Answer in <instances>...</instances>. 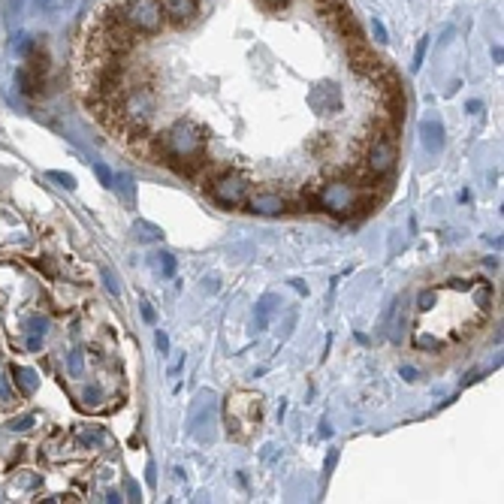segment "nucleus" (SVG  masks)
Instances as JSON below:
<instances>
[{
	"label": "nucleus",
	"instance_id": "1",
	"mask_svg": "<svg viewBox=\"0 0 504 504\" xmlns=\"http://www.w3.org/2000/svg\"><path fill=\"white\" fill-rule=\"evenodd\" d=\"M154 163L170 166L181 179H194L205 170V130L194 121H175L166 133L154 136Z\"/></svg>",
	"mask_w": 504,
	"mask_h": 504
},
{
	"label": "nucleus",
	"instance_id": "2",
	"mask_svg": "<svg viewBox=\"0 0 504 504\" xmlns=\"http://www.w3.org/2000/svg\"><path fill=\"white\" fill-rule=\"evenodd\" d=\"M360 194H363V185H356L354 179H330L326 185H320L311 194V205H314V211H326V215L345 220L356 215Z\"/></svg>",
	"mask_w": 504,
	"mask_h": 504
},
{
	"label": "nucleus",
	"instance_id": "3",
	"mask_svg": "<svg viewBox=\"0 0 504 504\" xmlns=\"http://www.w3.org/2000/svg\"><path fill=\"white\" fill-rule=\"evenodd\" d=\"M109 12L115 15L133 36H154L166 25L160 0H118L115 6H109Z\"/></svg>",
	"mask_w": 504,
	"mask_h": 504
},
{
	"label": "nucleus",
	"instance_id": "4",
	"mask_svg": "<svg viewBox=\"0 0 504 504\" xmlns=\"http://www.w3.org/2000/svg\"><path fill=\"white\" fill-rule=\"evenodd\" d=\"M224 420H227V432L236 441H248L257 432L260 420H263V402L254 393H233L224 404Z\"/></svg>",
	"mask_w": 504,
	"mask_h": 504
},
{
	"label": "nucleus",
	"instance_id": "5",
	"mask_svg": "<svg viewBox=\"0 0 504 504\" xmlns=\"http://www.w3.org/2000/svg\"><path fill=\"white\" fill-rule=\"evenodd\" d=\"M251 181L239 170H220L205 181V194L211 196V203H218L220 209H239L248 200Z\"/></svg>",
	"mask_w": 504,
	"mask_h": 504
},
{
	"label": "nucleus",
	"instance_id": "6",
	"mask_svg": "<svg viewBox=\"0 0 504 504\" xmlns=\"http://www.w3.org/2000/svg\"><path fill=\"white\" fill-rule=\"evenodd\" d=\"M396 160H399V148H396V139L387 136L384 130H375L371 139L365 142V154H363V166L365 172L375 181L389 179L396 172Z\"/></svg>",
	"mask_w": 504,
	"mask_h": 504
},
{
	"label": "nucleus",
	"instance_id": "7",
	"mask_svg": "<svg viewBox=\"0 0 504 504\" xmlns=\"http://www.w3.org/2000/svg\"><path fill=\"white\" fill-rule=\"evenodd\" d=\"M245 209L251 215H260V218H278L290 209V200L275 187H257V190H248Z\"/></svg>",
	"mask_w": 504,
	"mask_h": 504
},
{
	"label": "nucleus",
	"instance_id": "8",
	"mask_svg": "<svg viewBox=\"0 0 504 504\" xmlns=\"http://www.w3.org/2000/svg\"><path fill=\"white\" fill-rule=\"evenodd\" d=\"M320 12L326 15V21L335 27V34L347 43H363V30H360V21L354 19V12L347 10L341 0H332V3L320 6Z\"/></svg>",
	"mask_w": 504,
	"mask_h": 504
},
{
	"label": "nucleus",
	"instance_id": "9",
	"mask_svg": "<svg viewBox=\"0 0 504 504\" xmlns=\"http://www.w3.org/2000/svg\"><path fill=\"white\" fill-rule=\"evenodd\" d=\"M347 58H350V67H354L356 73L369 76L371 82H378V79H380V73L387 70V67H384V60H380V58L375 55V51H371L369 45H365V43H350Z\"/></svg>",
	"mask_w": 504,
	"mask_h": 504
},
{
	"label": "nucleus",
	"instance_id": "10",
	"mask_svg": "<svg viewBox=\"0 0 504 504\" xmlns=\"http://www.w3.org/2000/svg\"><path fill=\"white\" fill-rule=\"evenodd\" d=\"M160 6H163L166 21H172L175 27L190 25L200 12V0H160Z\"/></svg>",
	"mask_w": 504,
	"mask_h": 504
},
{
	"label": "nucleus",
	"instance_id": "11",
	"mask_svg": "<svg viewBox=\"0 0 504 504\" xmlns=\"http://www.w3.org/2000/svg\"><path fill=\"white\" fill-rule=\"evenodd\" d=\"M444 124H441L438 118H423L420 121V142H423V148L429 151V154H438V151H444Z\"/></svg>",
	"mask_w": 504,
	"mask_h": 504
},
{
	"label": "nucleus",
	"instance_id": "12",
	"mask_svg": "<svg viewBox=\"0 0 504 504\" xmlns=\"http://www.w3.org/2000/svg\"><path fill=\"white\" fill-rule=\"evenodd\" d=\"M109 187L121 196V203H124L127 209H136V185H133V175H127V172L112 175V185H109Z\"/></svg>",
	"mask_w": 504,
	"mask_h": 504
},
{
	"label": "nucleus",
	"instance_id": "13",
	"mask_svg": "<svg viewBox=\"0 0 504 504\" xmlns=\"http://www.w3.org/2000/svg\"><path fill=\"white\" fill-rule=\"evenodd\" d=\"M133 236H136V242H142V245H154V242L163 239V230H160L157 224H151V220H136Z\"/></svg>",
	"mask_w": 504,
	"mask_h": 504
},
{
	"label": "nucleus",
	"instance_id": "14",
	"mask_svg": "<svg viewBox=\"0 0 504 504\" xmlns=\"http://www.w3.org/2000/svg\"><path fill=\"white\" fill-rule=\"evenodd\" d=\"M12 378H15V384L21 387V393L25 396H30L36 387H40V378H36V371H30V369H12Z\"/></svg>",
	"mask_w": 504,
	"mask_h": 504
},
{
	"label": "nucleus",
	"instance_id": "15",
	"mask_svg": "<svg viewBox=\"0 0 504 504\" xmlns=\"http://www.w3.org/2000/svg\"><path fill=\"white\" fill-rule=\"evenodd\" d=\"M471 293H474L477 308L486 314V311L492 308V284H490V281H483V284H471Z\"/></svg>",
	"mask_w": 504,
	"mask_h": 504
},
{
	"label": "nucleus",
	"instance_id": "16",
	"mask_svg": "<svg viewBox=\"0 0 504 504\" xmlns=\"http://www.w3.org/2000/svg\"><path fill=\"white\" fill-rule=\"evenodd\" d=\"M272 302H275V296H263V299H260V308H257V330H266V323H269Z\"/></svg>",
	"mask_w": 504,
	"mask_h": 504
},
{
	"label": "nucleus",
	"instance_id": "17",
	"mask_svg": "<svg viewBox=\"0 0 504 504\" xmlns=\"http://www.w3.org/2000/svg\"><path fill=\"white\" fill-rule=\"evenodd\" d=\"M435 302H438V290H423V293H420V299H417V308L420 311H432Z\"/></svg>",
	"mask_w": 504,
	"mask_h": 504
},
{
	"label": "nucleus",
	"instance_id": "18",
	"mask_svg": "<svg viewBox=\"0 0 504 504\" xmlns=\"http://www.w3.org/2000/svg\"><path fill=\"white\" fill-rule=\"evenodd\" d=\"M426 51H429V36H423V40L417 43V51H414V64H411V70H420L423 67V60H426Z\"/></svg>",
	"mask_w": 504,
	"mask_h": 504
},
{
	"label": "nucleus",
	"instance_id": "19",
	"mask_svg": "<svg viewBox=\"0 0 504 504\" xmlns=\"http://www.w3.org/2000/svg\"><path fill=\"white\" fill-rule=\"evenodd\" d=\"M160 260H157V266H160V272L166 275V278H172L175 275V260H172V254H157Z\"/></svg>",
	"mask_w": 504,
	"mask_h": 504
},
{
	"label": "nucleus",
	"instance_id": "20",
	"mask_svg": "<svg viewBox=\"0 0 504 504\" xmlns=\"http://www.w3.org/2000/svg\"><path fill=\"white\" fill-rule=\"evenodd\" d=\"M308 148L314 151V154H323V151H332V136H320V139L308 142Z\"/></svg>",
	"mask_w": 504,
	"mask_h": 504
},
{
	"label": "nucleus",
	"instance_id": "21",
	"mask_svg": "<svg viewBox=\"0 0 504 504\" xmlns=\"http://www.w3.org/2000/svg\"><path fill=\"white\" fill-rule=\"evenodd\" d=\"M49 179H51V181H58V185H60V187H67V190H73V187H76V179H73V175H67V172H49Z\"/></svg>",
	"mask_w": 504,
	"mask_h": 504
},
{
	"label": "nucleus",
	"instance_id": "22",
	"mask_svg": "<svg viewBox=\"0 0 504 504\" xmlns=\"http://www.w3.org/2000/svg\"><path fill=\"white\" fill-rule=\"evenodd\" d=\"M70 371H73V378H82V350H73L70 354Z\"/></svg>",
	"mask_w": 504,
	"mask_h": 504
},
{
	"label": "nucleus",
	"instance_id": "23",
	"mask_svg": "<svg viewBox=\"0 0 504 504\" xmlns=\"http://www.w3.org/2000/svg\"><path fill=\"white\" fill-rule=\"evenodd\" d=\"M85 402L91 404V408H97V404H100V387H97V384L88 387V389H85Z\"/></svg>",
	"mask_w": 504,
	"mask_h": 504
},
{
	"label": "nucleus",
	"instance_id": "24",
	"mask_svg": "<svg viewBox=\"0 0 504 504\" xmlns=\"http://www.w3.org/2000/svg\"><path fill=\"white\" fill-rule=\"evenodd\" d=\"M371 34H375V40L378 43H387V27H384V21H371Z\"/></svg>",
	"mask_w": 504,
	"mask_h": 504
},
{
	"label": "nucleus",
	"instance_id": "25",
	"mask_svg": "<svg viewBox=\"0 0 504 504\" xmlns=\"http://www.w3.org/2000/svg\"><path fill=\"white\" fill-rule=\"evenodd\" d=\"M414 345H417V347H432V350H438V347H441L435 339H429V335H417V339H414Z\"/></svg>",
	"mask_w": 504,
	"mask_h": 504
},
{
	"label": "nucleus",
	"instance_id": "26",
	"mask_svg": "<svg viewBox=\"0 0 504 504\" xmlns=\"http://www.w3.org/2000/svg\"><path fill=\"white\" fill-rule=\"evenodd\" d=\"M94 170H97V175H100V181H103V185L109 187V185H112V172H109V166H106V163H97Z\"/></svg>",
	"mask_w": 504,
	"mask_h": 504
},
{
	"label": "nucleus",
	"instance_id": "27",
	"mask_svg": "<svg viewBox=\"0 0 504 504\" xmlns=\"http://www.w3.org/2000/svg\"><path fill=\"white\" fill-rule=\"evenodd\" d=\"M30 426H34V417H25V420H12V423H10V429L25 432V429H30Z\"/></svg>",
	"mask_w": 504,
	"mask_h": 504
},
{
	"label": "nucleus",
	"instance_id": "28",
	"mask_svg": "<svg viewBox=\"0 0 504 504\" xmlns=\"http://www.w3.org/2000/svg\"><path fill=\"white\" fill-rule=\"evenodd\" d=\"M103 278H106V287H109V290H112V293H115V296H118V278H115V275H112L109 269H103Z\"/></svg>",
	"mask_w": 504,
	"mask_h": 504
},
{
	"label": "nucleus",
	"instance_id": "29",
	"mask_svg": "<svg viewBox=\"0 0 504 504\" xmlns=\"http://www.w3.org/2000/svg\"><path fill=\"white\" fill-rule=\"evenodd\" d=\"M290 3V0H263V6L266 10H272V12H278V10H284V6Z\"/></svg>",
	"mask_w": 504,
	"mask_h": 504
},
{
	"label": "nucleus",
	"instance_id": "30",
	"mask_svg": "<svg viewBox=\"0 0 504 504\" xmlns=\"http://www.w3.org/2000/svg\"><path fill=\"white\" fill-rule=\"evenodd\" d=\"M157 350H160V354H166V350H170V339H166L163 332H157Z\"/></svg>",
	"mask_w": 504,
	"mask_h": 504
},
{
	"label": "nucleus",
	"instance_id": "31",
	"mask_svg": "<svg viewBox=\"0 0 504 504\" xmlns=\"http://www.w3.org/2000/svg\"><path fill=\"white\" fill-rule=\"evenodd\" d=\"M142 317L148 320V323H154V308H151L148 302H142Z\"/></svg>",
	"mask_w": 504,
	"mask_h": 504
},
{
	"label": "nucleus",
	"instance_id": "32",
	"mask_svg": "<svg viewBox=\"0 0 504 504\" xmlns=\"http://www.w3.org/2000/svg\"><path fill=\"white\" fill-rule=\"evenodd\" d=\"M465 109H468V112H471V115H477V112H480V109H483V106H480L477 100H471L468 106H465Z\"/></svg>",
	"mask_w": 504,
	"mask_h": 504
},
{
	"label": "nucleus",
	"instance_id": "33",
	"mask_svg": "<svg viewBox=\"0 0 504 504\" xmlns=\"http://www.w3.org/2000/svg\"><path fill=\"white\" fill-rule=\"evenodd\" d=\"M0 396H3V399H10V387H6L3 378H0Z\"/></svg>",
	"mask_w": 504,
	"mask_h": 504
},
{
	"label": "nucleus",
	"instance_id": "34",
	"mask_svg": "<svg viewBox=\"0 0 504 504\" xmlns=\"http://www.w3.org/2000/svg\"><path fill=\"white\" fill-rule=\"evenodd\" d=\"M402 375L408 378V380H414V378H417V371H414V369H402Z\"/></svg>",
	"mask_w": 504,
	"mask_h": 504
},
{
	"label": "nucleus",
	"instance_id": "35",
	"mask_svg": "<svg viewBox=\"0 0 504 504\" xmlns=\"http://www.w3.org/2000/svg\"><path fill=\"white\" fill-rule=\"evenodd\" d=\"M317 3H320V6H326V3H332V0H317Z\"/></svg>",
	"mask_w": 504,
	"mask_h": 504
}]
</instances>
